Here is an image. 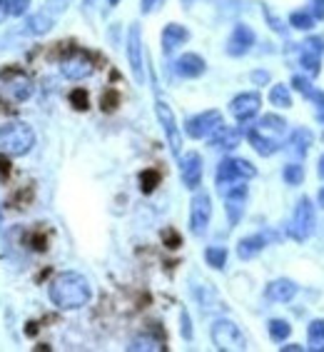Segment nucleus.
<instances>
[{
    "label": "nucleus",
    "mask_w": 324,
    "mask_h": 352,
    "mask_svg": "<svg viewBox=\"0 0 324 352\" xmlns=\"http://www.w3.org/2000/svg\"><path fill=\"white\" fill-rule=\"evenodd\" d=\"M47 295H50V302L58 310H80V307H85L93 300V287H90L85 275L75 270H65L58 272L50 280Z\"/></svg>",
    "instance_id": "1"
},
{
    "label": "nucleus",
    "mask_w": 324,
    "mask_h": 352,
    "mask_svg": "<svg viewBox=\"0 0 324 352\" xmlns=\"http://www.w3.org/2000/svg\"><path fill=\"white\" fill-rule=\"evenodd\" d=\"M35 148V130L27 122L0 125V155L23 157Z\"/></svg>",
    "instance_id": "2"
},
{
    "label": "nucleus",
    "mask_w": 324,
    "mask_h": 352,
    "mask_svg": "<svg viewBox=\"0 0 324 352\" xmlns=\"http://www.w3.org/2000/svg\"><path fill=\"white\" fill-rule=\"evenodd\" d=\"M35 93V82L33 78L21 68H8L0 73V98L5 102H21L30 100Z\"/></svg>",
    "instance_id": "3"
},
{
    "label": "nucleus",
    "mask_w": 324,
    "mask_h": 352,
    "mask_svg": "<svg viewBox=\"0 0 324 352\" xmlns=\"http://www.w3.org/2000/svg\"><path fill=\"white\" fill-rule=\"evenodd\" d=\"M257 175V168L250 163V160H244V157H222L220 165H217V173H215V183H217V190L224 192L227 188L237 183H247L252 177Z\"/></svg>",
    "instance_id": "4"
},
{
    "label": "nucleus",
    "mask_w": 324,
    "mask_h": 352,
    "mask_svg": "<svg viewBox=\"0 0 324 352\" xmlns=\"http://www.w3.org/2000/svg\"><path fill=\"white\" fill-rule=\"evenodd\" d=\"M209 338H212V345L222 352L247 350V338L232 320H215L209 327Z\"/></svg>",
    "instance_id": "5"
},
{
    "label": "nucleus",
    "mask_w": 324,
    "mask_h": 352,
    "mask_svg": "<svg viewBox=\"0 0 324 352\" xmlns=\"http://www.w3.org/2000/svg\"><path fill=\"white\" fill-rule=\"evenodd\" d=\"M314 225H317V217H314V205L307 195L299 197V203L294 205V212H292L290 220V235L297 240V243H307L314 232Z\"/></svg>",
    "instance_id": "6"
},
{
    "label": "nucleus",
    "mask_w": 324,
    "mask_h": 352,
    "mask_svg": "<svg viewBox=\"0 0 324 352\" xmlns=\"http://www.w3.org/2000/svg\"><path fill=\"white\" fill-rule=\"evenodd\" d=\"M212 220V197L205 190H195L189 200V232L195 237H202Z\"/></svg>",
    "instance_id": "7"
},
{
    "label": "nucleus",
    "mask_w": 324,
    "mask_h": 352,
    "mask_svg": "<svg viewBox=\"0 0 324 352\" xmlns=\"http://www.w3.org/2000/svg\"><path fill=\"white\" fill-rule=\"evenodd\" d=\"M220 125H224L222 113H220V110H205V113H197V116L187 118L183 130H185V135L192 138V140H205V138L212 135Z\"/></svg>",
    "instance_id": "8"
},
{
    "label": "nucleus",
    "mask_w": 324,
    "mask_h": 352,
    "mask_svg": "<svg viewBox=\"0 0 324 352\" xmlns=\"http://www.w3.org/2000/svg\"><path fill=\"white\" fill-rule=\"evenodd\" d=\"M155 116L162 125V133H165V138H167L170 153H172L175 157H180L183 155V133H180V128H177V120H175L172 108H170L165 100H157L155 102Z\"/></svg>",
    "instance_id": "9"
},
{
    "label": "nucleus",
    "mask_w": 324,
    "mask_h": 352,
    "mask_svg": "<svg viewBox=\"0 0 324 352\" xmlns=\"http://www.w3.org/2000/svg\"><path fill=\"white\" fill-rule=\"evenodd\" d=\"M60 73L68 80H85V78H90L95 73V63L85 50H70L60 60Z\"/></svg>",
    "instance_id": "10"
},
{
    "label": "nucleus",
    "mask_w": 324,
    "mask_h": 352,
    "mask_svg": "<svg viewBox=\"0 0 324 352\" xmlns=\"http://www.w3.org/2000/svg\"><path fill=\"white\" fill-rule=\"evenodd\" d=\"M128 65L132 70L137 85L145 82V55H142V28L140 23H132L128 30Z\"/></svg>",
    "instance_id": "11"
},
{
    "label": "nucleus",
    "mask_w": 324,
    "mask_h": 352,
    "mask_svg": "<svg viewBox=\"0 0 324 352\" xmlns=\"http://www.w3.org/2000/svg\"><path fill=\"white\" fill-rule=\"evenodd\" d=\"M224 197V212H227V220H230V228H235L244 215V208H247V183H237L232 188H227L222 192Z\"/></svg>",
    "instance_id": "12"
},
{
    "label": "nucleus",
    "mask_w": 324,
    "mask_h": 352,
    "mask_svg": "<svg viewBox=\"0 0 324 352\" xmlns=\"http://www.w3.org/2000/svg\"><path fill=\"white\" fill-rule=\"evenodd\" d=\"M202 155L189 150L185 155H180V177H183V185L187 190H197L202 185Z\"/></svg>",
    "instance_id": "13"
},
{
    "label": "nucleus",
    "mask_w": 324,
    "mask_h": 352,
    "mask_svg": "<svg viewBox=\"0 0 324 352\" xmlns=\"http://www.w3.org/2000/svg\"><path fill=\"white\" fill-rule=\"evenodd\" d=\"M262 108L259 93H240L230 100V113L237 122H250Z\"/></svg>",
    "instance_id": "14"
},
{
    "label": "nucleus",
    "mask_w": 324,
    "mask_h": 352,
    "mask_svg": "<svg viewBox=\"0 0 324 352\" xmlns=\"http://www.w3.org/2000/svg\"><path fill=\"white\" fill-rule=\"evenodd\" d=\"M257 35L255 30H252L250 25H244V23H237L235 28H232L230 38H227V55H232V58H242V55H247L252 50V45H255Z\"/></svg>",
    "instance_id": "15"
},
{
    "label": "nucleus",
    "mask_w": 324,
    "mask_h": 352,
    "mask_svg": "<svg viewBox=\"0 0 324 352\" xmlns=\"http://www.w3.org/2000/svg\"><path fill=\"white\" fill-rule=\"evenodd\" d=\"M244 130L240 128H230V125H220V128L207 138L209 140V148L212 150H220V153H230L235 150L240 142H242Z\"/></svg>",
    "instance_id": "16"
},
{
    "label": "nucleus",
    "mask_w": 324,
    "mask_h": 352,
    "mask_svg": "<svg viewBox=\"0 0 324 352\" xmlns=\"http://www.w3.org/2000/svg\"><path fill=\"white\" fill-rule=\"evenodd\" d=\"M205 70H207V63H205L202 55H197V53H185L175 60V73L180 75V78H187V80L200 78Z\"/></svg>",
    "instance_id": "17"
},
{
    "label": "nucleus",
    "mask_w": 324,
    "mask_h": 352,
    "mask_svg": "<svg viewBox=\"0 0 324 352\" xmlns=\"http://www.w3.org/2000/svg\"><path fill=\"white\" fill-rule=\"evenodd\" d=\"M189 41V30L180 23H167L165 30H162V53L170 55L175 53L177 47L185 45Z\"/></svg>",
    "instance_id": "18"
},
{
    "label": "nucleus",
    "mask_w": 324,
    "mask_h": 352,
    "mask_svg": "<svg viewBox=\"0 0 324 352\" xmlns=\"http://www.w3.org/2000/svg\"><path fill=\"white\" fill-rule=\"evenodd\" d=\"M247 135V140H250V145L255 148V153H259L262 157H270V155H275L279 150V140L277 138H272V135H267V133H262L259 128H252V130H247L244 133Z\"/></svg>",
    "instance_id": "19"
},
{
    "label": "nucleus",
    "mask_w": 324,
    "mask_h": 352,
    "mask_svg": "<svg viewBox=\"0 0 324 352\" xmlns=\"http://www.w3.org/2000/svg\"><path fill=\"white\" fill-rule=\"evenodd\" d=\"M297 290H299V287L292 283V280L277 278V280H272V283L267 285L264 295H267V300H272V302H290V300H294Z\"/></svg>",
    "instance_id": "20"
},
{
    "label": "nucleus",
    "mask_w": 324,
    "mask_h": 352,
    "mask_svg": "<svg viewBox=\"0 0 324 352\" xmlns=\"http://www.w3.org/2000/svg\"><path fill=\"white\" fill-rule=\"evenodd\" d=\"M314 142V135H312L307 128H294V133L287 140V153H290L294 160H302L307 153H310V145Z\"/></svg>",
    "instance_id": "21"
},
{
    "label": "nucleus",
    "mask_w": 324,
    "mask_h": 352,
    "mask_svg": "<svg viewBox=\"0 0 324 352\" xmlns=\"http://www.w3.org/2000/svg\"><path fill=\"white\" fill-rule=\"evenodd\" d=\"M264 248H267V237L264 235H247L237 243V258L240 260H255Z\"/></svg>",
    "instance_id": "22"
},
{
    "label": "nucleus",
    "mask_w": 324,
    "mask_h": 352,
    "mask_svg": "<svg viewBox=\"0 0 324 352\" xmlns=\"http://www.w3.org/2000/svg\"><path fill=\"white\" fill-rule=\"evenodd\" d=\"M53 23H55V18L47 10H43V13H35V15H30L25 21V30L30 35H45V33H50L53 30Z\"/></svg>",
    "instance_id": "23"
},
{
    "label": "nucleus",
    "mask_w": 324,
    "mask_h": 352,
    "mask_svg": "<svg viewBox=\"0 0 324 352\" xmlns=\"http://www.w3.org/2000/svg\"><path fill=\"white\" fill-rule=\"evenodd\" d=\"M299 65L310 78H317L322 73V53H314L310 47H304V53L299 55Z\"/></svg>",
    "instance_id": "24"
},
{
    "label": "nucleus",
    "mask_w": 324,
    "mask_h": 352,
    "mask_svg": "<svg viewBox=\"0 0 324 352\" xmlns=\"http://www.w3.org/2000/svg\"><path fill=\"white\" fill-rule=\"evenodd\" d=\"M255 128H259L262 133H267V135H272V138H277L287 130V120L279 118V116H275V113H270V116L259 118V125H255Z\"/></svg>",
    "instance_id": "25"
},
{
    "label": "nucleus",
    "mask_w": 324,
    "mask_h": 352,
    "mask_svg": "<svg viewBox=\"0 0 324 352\" xmlns=\"http://www.w3.org/2000/svg\"><path fill=\"white\" fill-rule=\"evenodd\" d=\"M307 345L312 352H324V320H312L307 327Z\"/></svg>",
    "instance_id": "26"
},
{
    "label": "nucleus",
    "mask_w": 324,
    "mask_h": 352,
    "mask_svg": "<svg viewBox=\"0 0 324 352\" xmlns=\"http://www.w3.org/2000/svg\"><path fill=\"white\" fill-rule=\"evenodd\" d=\"M128 350H135V352H160V350H165V345H162L160 340L150 338V335H137V338L130 340Z\"/></svg>",
    "instance_id": "27"
},
{
    "label": "nucleus",
    "mask_w": 324,
    "mask_h": 352,
    "mask_svg": "<svg viewBox=\"0 0 324 352\" xmlns=\"http://www.w3.org/2000/svg\"><path fill=\"white\" fill-rule=\"evenodd\" d=\"M270 102L275 105V108H292V95H290V88L287 85H282V82H277V85H272L270 90Z\"/></svg>",
    "instance_id": "28"
},
{
    "label": "nucleus",
    "mask_w": 324,
    "mask_h": 352,
    "mask_svg": "<svg viewBox=\"0 0 324 352\" xmlns=\"http://www.w3.org/2000/svg\"><path fill=\"white\" fill-rule=\"evenodd\" d=\"M227 255H230L227 248H220V245L205 250V260H207V265L212 267V270H224V265H227Z\"/></svg>",
    "instance_id": "29"
},
{
    "label": "nucleus",
    "mask_w": 324,
    "mask_h": 352,
    "mask_svg": "<svg viewBox=\"0 0 324 352\" xmlns=\"http://www.w3.org/2000/svg\"><path fill=\"white\" fill-rule=\"evenodd\" d=\"M267 330H270V338L275 340V342H284V340L292 335V325L287 322V320H270V325H267Z\"/></svg>",
    "instance_id": "30"
},
{
    "label": "nucleus",
    "mask_w": 324,
    "mask_h": 352,
    "mask_svg": "<svg viewBox=\"0 0 324 352\" xmlns=\"http://www.w3.org/2000/svg\"><path fill=\"white\" fill-rule=\"evenodd\" d=\"M314 15H312V10H294V13L290 15V25L294 28V30H310V28H314Z\"/></svg>",
    "instance_id": "31"
},
{
    "label": "nucleus",
    "mask_w": 324,
    "mask_h": 352,
    "mask_svg": "<svg viewBox=\"0 0 324 352\" xmlns=\"http://www.w3.org/2000/svg\"><path fill=\"white\" fill-rule=\"evenodd\" d=\"M284 183L287 185H302L304 183V168L297 163H290V165H284Z\"/></svg>",
    "instance_id": "32"
},
{
    "label": "nucleus",
    "mask_w": 324,
    "mask_h": 352,
    "mask_svg": "<svg viewBox=\"0 0 324 352\" xmlns=\"http://www.w3.org/2000/svg\"><path fill=\"white\" fill-rule=\"evenodd\" d=\"M292 88L297 90V93H302L304 98H310L312 90H314V85H312L310 78H304V75H294V78H292Z\"/></svg>",
    "instance_id": "33"
},
{
    "label": "nucleus",
    "mask_w": 324,
    "mask_h": 352,
    "mask_svg": "<svg viewBox=\"0 0 324 352\" xmlns=\"http://www.w3.org/2000/svg\"><path fill=\"white\" fill-rule=\"evenodd\" d=\"M140 180H142V192H152L157 180H160V175H157L155 170H145V173L140 175Z\"/></svg>",
    "instance_id": "34"
},
{
    "label": "nucleus",
    "mask_w": 324,
    "mask_h": 352,
    "mask_svg": "<svg viewBox=\"0 0 324 352\" xmlns=\"http://www.w3.org/2000/svg\"><path fill=\"white\" fill-rule=\"evenodd\" d=\"M8 8H10V15H13V18H21V15L27 13L30 0H8Z\"/></svg>",
    "instance_id": "35"
},
{
    "label": "nucleus",
    "mask_w": 324,
    "mask_h": 352,
    "mask_svg": "<svg viewBox=\"0 0 324 352\" xmlns=\"http://www.w3.org/2000/svg\"><path fill=\"white\" fill-rule=\"evenodd\" d=\"M310 98L314 100V108H317V120L324 122V93L322 90H312Z\"/></svg>",
    "instance_id": "36"
},
{
    "label": "nucleus",
    "mask_w": 324,
    "mask_h": 352,
    "mask_svg": "<svg viewBox=\"0 0 324 352\" xmlns=\"http://www.w3.org/2000/svg\"><path fill=\"white\" fill-rule=\"evenodd\" d=\"M70 100L75 102V108H78V110L88 108V93H85V90H75V93L70 95Z\"/></svg>",
    "instance_id": "37"
},
{
    "label": "nucleus",
    "mask_w": 324,
    "mask_h": 352,
    "mask_svg": "<svg viewBox=\"0 0 324 352\" xmlns=\"http://www.w3.org/2000/svg\"><path fill=\"white\" fill-rule=\"evenodd\" d=\"M160 3H162V0H140V13L142 15L152 13V10H157V8H160Z\"/></svg>",
    "instance_id": "38"
},
{
    "label": "nucleus",
    "mask_w": 324,
    "mask_h": 352,
    "mask_svg": "<svg viewBox=\"0 0 324 352\" xmlns=\"http://www.w3.org/2000/svg\"><path fill=\"white\" fill-rule=\"evenodd\" d=\"M312 15H314V18H317V21H322L324 18V0H312Z\"/></svg>",
    "instance_id": "39"
},
{
    "label": "nucleus",
    "mask_w": 324,
    "mask_h": 352,
    "mask_svg": "<svg viewBox=\"0 0 324 352\" xmlns=\"http://www.w3.org/2000/svg\"><path fill=\"white\" fill-rule=\"evenodd\" d=\"M180 318H183V338H185V340H192V327H189V315H187V312H183Z\"/></svg>",
    "instance_id": "40"
},
{
    "label": "nucleus",
    "mask_w": 324,
    "mask_h": 352,
    "mask_svg": "<svg viewBox=\"0 0 324 352\" xmlns=\"http://www.w3.org/2000/svg\"><path fill=\"white\" fill-rule=\"evenodd\" d=\"M10 18V8H8V0H0V23H5Z\"/></svg>",
    "instance_id": "41"
},
{
    "label": "nucleus",
    "mask_w": 324,
    "mask_h": 352,
    "mask_svg": "<svg viewBox=\"0 0 324 352\" xmlns=\"http://www.w3.org/2000/svg\"><path fill=\"white\" fill-rule=\"evenodd\" d=\"M252 80L259 82V85H264V82L270 80V75L264 73V70H257V73H252Z\"/></svg>",
    "instance_id": "42"
},
{
    "label": "nucleus",
    "mask_w": 324,
    "mask_h": 352,
    "mask_svg": "<svg viewBox=\"0 0 324 352\" xmlns=\"http://www.w3.org/2000/svg\"><path fill=\"white\" fill-rule=\"evenodd\" d=\"M317 205H319V208H324V185L319 188V192H317Z\"/></svg>",
    "instance_id": "43"
},
{
    "label": "nucleus",
    "mask_w": 324,
    "mask_h": 352,
    "mask_svg": "<svg viewBox=\"0 0 324 352\" xmlns=\"http://www.w3.org/2000/svg\"><path fill=\"white\" fill-rule=\"evenodd\" d=\"M292 350L299 352V350H302V345H282V352H292Z\"/></svg>",
    "instance_id": "44"
},
{
    "label": "nucleus",
    "mask_w": 324,
    "mask_h": 352,
    "mask_svg": "<svg viewBox=\"0 0 324 352\" xmlns=\"http://www.w3.org/2000/svg\"><path fill=\"white\" fill-rule=\"evenodd\" d=\"M319 177H324V155L319 157Z\"/></svg>",
    "instance_id": "45"
},
{
    "label": "nucleus",
    "mask_w": 324,
    "mask_h": 352,
    "mask_svg": "<svg viewBox=\"0 0 324 352\" xmlns=\"http://www.w3.org/2000/svg\"><path fill=\"white\" fill-rule=\"evenodd\" d=\"M108 6L110 8H117V6H120V0H108Z\"/></svg>",
    "instance_id": "46"
},
{
    "label": "nucleus",
    "mask_w": 324,
    "mask_h": 352,
    "mask_svg": "<svg viewBox=\"0 0 324 352\" xmlns=\"http://www.w3.org/2000/svg\"><path fill=\"white\" fill-rule=\"evenodd\" d=\"M93 3H95V0H85V6H88V8L93 6Z\"/></svg>",
    "instance_id": "47"
},
{
    "label": "nucleus",
    "mask_w": 324,
    "mask_h": 352,
    "mask_svg": "<svg viewBox=\"0 0 324 352\" xmlns=\"http://www.w3.org/2000/svg\"><path fill=\"white\" fill-rule=\"evenodd\" d=\"M189 3H192V0H183V6H185V8H187V6H189Z\"/></svg>",
    "instance_id": "48"
}]
</instances>
